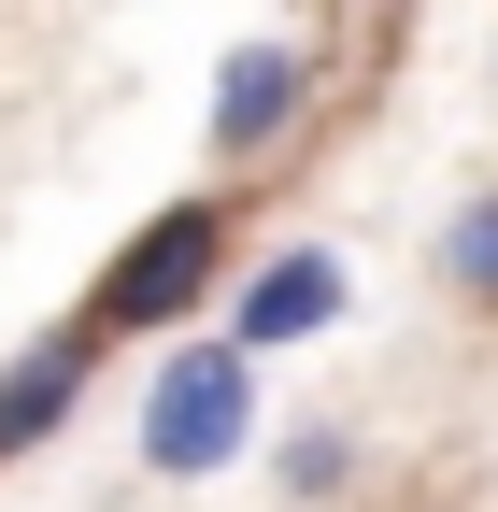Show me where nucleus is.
<instances>
[{
    "mask_svg": "<svg viewBox=\"0 0 498 512\" xmlns=\"http://www.w3.org/2000/svg\"><path fill=\"white\" fill-rule=\"evenodd\" d=\"M257 456V356H242L228 328L200 342H171L157 356V399H143V470L157 484H214Z\"/></svg>",
    "mask_w": 498,
    "mask_h": 512,
    "instance_id": "f257e3e1",
    "label": "nucleus"
},
{
    "mask_svg": "<svg viewBox=\"0 0 498 512\" xmlns=\"http://www.w3.org/2000/svg\"><path fill=\"white\" fill-rule=\"evenodd\" d=\"M228 185L214 200H171V214H143L129 242L100 256V285H86V328L114 342V328H185V313H200L214 285H228Z\"/></svg>",
    "mask_w": 498,
    "mask_h": 512,
    "instance_id": "f03ea898",
    "label": "nucleus"
},
{
    "mask_svg": "<svg viewBox=\"0 0 498 512\" xmlns=\"http://www.w3.org/2000/svg\"><path fill=\"white\" fill-rule=\"evenodd\" d=\"M314 86H328V72H314V43H285V29H271V43H228V72H214V128H200L214 171H257L285 128L314 114Z\"/></svg>",
    "mask_w": 498,
    "mask_h": 512,
    "instance_id": "7ed1b4c3",
    "label": "nucleus"
},
{
    "mask_svg": "<svg viewBox=\"0 0 498 512\" xmlns=\"http://www.w3.org/2000/svg\"><path fill=\"white\" fill-rule=\"evenodd\" d=\"M342 256L328 242H285V256H257V271L228 285V342L242 356H285V342H314V328H342Z\"/></svg>",
    "mask_w": 498,
    "mask_h": 512,
    "instance_id": "20e7f679",
    "label": "nucleus"
},
{
    "mask_svg": "<svg viewBox=\"0 0 498 512\" xmlns=\"http://www.w3.org/2000/svg\"><path fill=\"white\" fill-rule=\"evenodd\" d=\"M86 356H100V328L72 313V328H43L15 370H0V456H43V441L72 427V399H86Z\"/></svg>",
    "mask_w": 498,
    "mask_h": 512,
    "instance_id": "39448f33",
    "label": "nucleus"
},
{
    "mask_svg": "<svg viewBox=\"0 0 498 512\" xmlns=\"http://www.w3.org/2000/svg\"><path fill=\"white\" fill-rule=\"evenodd\" d=\"M442 299L498 313V185H484V200H456V214H442Z\"/></svg>",
    "mask_w": 498,
    "mask_h": 512,
    "instance_id": "423d86ee",
    "label": "nucleus"
},
{
    "mask_svg": "<svg viewBox=\"0 0 498 512\" xmlns=\"http://www.w3.org/2000/svg\"><path fill=\"white\" fill-rule=\"evenodd\" d=\"M271 470H285V498H342V484H356V441H342V427H299Z\"/></svg>",
    "mask_w": 498,
    "mask_h": 512,
    "instance_id": "0eeeda50",
    "label": "nucleus"
}]
</instances>
